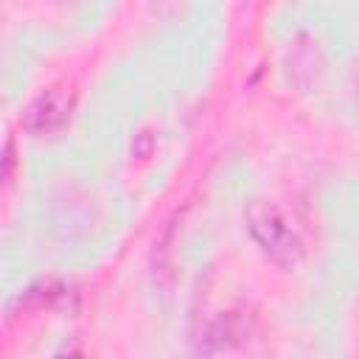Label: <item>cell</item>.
Instances as JSON below:
<instances>
[{
  "instance_id": "obj_1",
  "label": "cell",
  "mask_w": 359,
  "mask_h": 359,
  "mask_svg": "<svg viewBox=\"0 0 359 359\" xmlns=\"http://www.w3.org/2000/svg\"><path fill=\"white\" fill-rule=\"evenodd\" d=\"M247 227L252 233V238L275 258L283 264H292L300 258V241L297 236L289 230V224L280 219V213L266 205V202H252L247 210Z\"/></svg>"
},
{
  "instance_id": "obj_2",
  "label": "cell",
  "mask_w": 359,
  "mask_h": 359,
  "mask_svg": "<svg viewBox=\"0 0 359 359\" xmlns=\"http://www.w3.org/2000/svg\"><path fill=\"white\" fill-rule=\"evenodd\" d=\"M67 115H70V93H65L62 87H50L28 107L25 121H28V129L48 135V132H56L59 126H65Z\"/></svg>"
},
{
  "instance_id": "obj_3",
  "label": "cell",
  "mask_w": 359,
  "mask_h": 359,
  "mask_svg": "<svg viewBox=\"0 0 359 359\" xmlns=\"http://www.w3.org/2000/svg\"><path fill=\"white\" fill-rule=\"evenodd\" d=\"M59 359H79V356H76V353H70V356H59Z\"/></svg>"
}]
</instances>
